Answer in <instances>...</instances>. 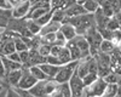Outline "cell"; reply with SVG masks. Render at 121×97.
<instances>
[{"label":"cell","instance_id":"cell-16","mask_svg":"<svg viewBox=\"0 0 121 97\" xmlns=\"http://www.w3.org/2000/svg\"><path fill=\"white\" fill-rule=\"evenodd\" d=\"M60 24L62 23H58L56 21H50L46 26H44L41 28V31H40V34L39 35H44V34H47V33H56L57 31H59L60 28Z\"/></svg>","mask_w":121,"mask_h":97},{"label":"cell","instance_id":"cell-3","mask_svg":"<svg viewBox=\"0 0 121 97\" xmlns=\"http://www.w3.org/2000/svg\"><path fill=\"white\" fill-rule=\"evenodd\" d=\"M85 38L87 39V41L90 44V52H91V56H96L98 52H99V46H100V43L103 40V36L102 34L99 33V31L97 29L96 26L91 27L87 29V32L84 34Z\"/></svg>","mask_w":121,"mask_h":97},{"label":"cell","instance_id":"cell-36","mask_svg":"<svg viewBox=\"0 0 121 97\" xmlns=\"http://www.w3.org/2000/svg\"><path fill=\"white\" fill-rule=\"evenodd\" d=\"M7 58H10L11 61H15V62H18V63H22L21 62V56H19V52H17V51H15V52H12V53H10L9 56H6Z\"/></svg>","mask_w":121,"mask_h":97},{"label":"cell","instance_id":"cell-19","mask_svg":"<svg viewBox=\"0 0 121 97\" xmlns=\"http://www.w3.org/2000/svg\"><path fill=\"white\" fill-rule=\"evenodd\" d=\"M29 72L32 73V75L34 78H36V80L40 81V80H46V79H50V78L41 71V68H40L39 66H30L29 68Z\"/></svg>","mask_w":121,"mask_h":97},{"label":"cell","instance_id":"cell-38","mask_svg":"<svg viewBox=\"0 0 121 97\" xmlns=\"http://www.w3.org/2000/svg\"><path fill=\"white\" fill-rule=\"evenodd\" d=\"M5 75H6V72H5V67H4V63H3V60L0 57V79H5Z\"/></svg>","mask_w":121,"mask_h":97},{"label":"cell","instance_id":"cell-44","mask_svg":"<svg viewBox=\"0 0 121 97\" xmlns=\"http://www.w3.org/2000/svg\"><path fill=\"white\" fill-rule=\"evenodd\" d=\"M5 92H6V90H4L3 92H0V97H5Z\"/></svg>","mask_w":121,"mask_h":97},{"label":"cell","instance_id":"cell-46","mask_svg":"<svg viewBox=\"0 0 121 97\" xmlns=\"http://www.w3.org/2000/svg\"><path fill=\"white\" fill-rule=\"evenodd\" d=\"M119 47H121V41H120V44H119Z\"/></svg>","mask_w":121,"mask_h":97},{"label":"cell","instance_id":"cell-23","mask_svg":"<svg viewBox=\"0 0 121 97\" xmlns=\"http://www.w3.org/2000/svg\"><path fill=\"white\" fill-rule=\"evenodd\" d=\"M13 41H15V47H16V51H17V52H22V51L29 50L28 44L23 40V38H22L21 35L15 36V38H13Z\"/></svg>","mask_w":121,"mask_h":97},{"label":"cell","instance_id":"cell-25","mask_svg":"<svg viewBox=\"0 0 121 97\" xmlns=\"http://www.w3.org/2000/svg\"><path fill=\"white\" fill-rule=\"evenodd\" d=\"M53 13H52V21H56L58 23H65L67 22V16L64 10H52Z\"/></svg>","mask_w":121,"mask_h":97},{"label":"cell","instance_id":"cell-6","mask_svg":"<svg viewBox=\"0 0 121 97\" xmlns=\"http://www.w3.org/2000/svg\"><path fill=\"white\" fill-rule=\"evenodd\" d=\"M70 90H72V95L73 97H81L82 91L85 89V84L82 81V78H80V75L76 73V69L74 72V74L72 75V78L68 81Z\"/></svg>","mask_w":121,"mask_h":97},{"label":"cell","instance_id":"cell-13","mask_svg":"<svg viewBox=\"0 0 121 97\" xmlns=\"http://www.w3.org/2000/svg\"><path fill=\"white\" fill-rule=\"evenodd\" d=\"M59 31L63 33L64 38L67 39V41L69 40H72V39H74L78 33H76V29L73 24H70L69 22H65V23H62L60 24V28H59Z\"/></svg>","mask_w":121,"mask_h":97},{"label":"cell","instance_id":"cell-20","mask_svg":"<svg viewBox=\"0 0 121 97\" xmlns=\"http://www.w3.org/2000/svg\"><path fill=\"white\" fill-rule=\"evenodd\" d=\"M115 48H116V45L112 40L103 39L102 43H100V46H99V51L100 52H104V53H112Z\"/></svg>","mask_w":121,"mask_h":97},{"label":"cell","instance_id":"cell-1","mask_svg":"<svg viewBox=\"0 0 121 97\" xmlns=\"http://www.w3.org/2000/svg\"><path fill=\"white\" fill-rule=\"evenodd\" d=\"M58 86V83L55 79H46V80H40L38 81L32 89H29L28 91L34 95L35 97H50L55 89Z\"/></svg>","mask_w":121,"mask_h":97},{"label":"cell","instance_id":"cell-4","mask_svg":"<svg viewBox=\"0 0 121 97\" xmlns=\"http://www.w3.org/2000/svg\"><path fill=\"white\" fill-rule=\"evenodd\" d=\"M107 87L108 84L104 81L103 78H98L95 83H92L88 86H85L81 97H99L105 92Z\"/></svg>","mask_w":121,"mask_h":97},{"label":"cell","instance_id":"cell-15","mask_svg":"<svg viewBox=\"0 0 121 97\" xmlns=\"http://www.w3.org/2000/svg\"><path fill=\"white\" fill-rule=\"evenodd\" d=\"M1 60H3V63H4L5 72H6V73L12 72V71H16V69H19V68L23 67L22 63H18V62L11 61V60H10V58H7L6 56H1Z\"/></svg>","mask_w":121,"mask_h":97},{"label":"cell","instance_id":"cell-30","mask_svg":"<svg viewBox=\"0 0 121 97\" xmlns=\"http://www.w3.org/2000/svg\"><path fill=\"white\" fill-rule=\"evenodd\" d=\"M98 78H99V76H98L97 73H87V74L82 78V81H84L85 86H88V85H91L92 83H95Z\"/></svg>","mask_w":121,"mask_h":97},{"label":"cell","instance_id":"cell-14","mask_svg":"<svg viewBox=\"0 0 121 97\" xmlns=\"http://www.w3.org/2000/svg\"><path fill=\"white\" fill-rule=\"evenodd\" d=\"M39 67L41 68V71H43L48 78L55 79V76L57 75L60 66H53V64H50V63L45 62V63H43V64H39Z\"/></svg>","mask_w":121,"mask_h":97},{"label":"cell","instance_id":"cell-18","mask_svg":"<svg viewBox=\"0 0 121 97\" xmlns=\"http://www.w3.org/2000/svg\"><path fill=\"white\" fill-rule=\"evenodd\" d=\"M65 46L69 48V51H70V56H72V60H73V61H79V60H81V52H80V50L76 47V45L74 44V41H73V40L67 41Z\"/></svg>","mask_w":121,"mask_h":97},{"label":"cell","instance_id":"cell-11","mask_svg":"<svg viewBox=\"0 0 121 97\" xmlns=\"http://www.w3.org/2000/svg\"><path fill=\"white\" fill-rule=\"evenodd\" d=\"M64 12H65V16L67 18H72V17H75V16H80V15H84V13H87L86 12V10L84 9L82 5H80L78 3H74L72 4L69 7H67L64 10ZM68 19H67V22H68Z\"/></svg>","mask_w":121,"mask_h":97},{"label":"cell","instance_id":"cell-40","mask_svg":"<svg viewBox=\"0 0 121 97\" xmlns=\"http://www.w3.org/2000/svg\"><path fill=\"white\" fill-rule=\"evenodd\" d=\"M50 97H64V96H63V93L60 92V90L58 89V86H57L56 89H55V91L50 95Z\"/></svg>","mask_w":121,"mask_h":97},{"label":"cell","instance_id":"cell-37","mask_svg":"<svg viewBox=\"0 0 121 97\" xmlns=\"http://www.w3.org/2000/svg\"><path fill=\"white\" fill-rule=\"evenodd\" d=\"M0 9L3 10H12V6L9 0H0Z\"/></svg>","mask_w":121,"mask_h":97},{"label":"cell","instance_id":"cell-32","mask_svg":"<svg viewBox=\"0 0 121 97\" xmlns=\"http://www.w3.org/2000/svg\"><path fill=\"white\" fill-rule=\"evenodd\" d=\"M107 29H109V31H117L119 29V23L114 16L109 18V21L107 23Z\"/></svg>","mask_w":121,"mask_h":97},{"label":"cell","instance_id":"cell-9","mask_svg":"<svg viewBox=\"0 0 121 97\" xmlns=\"http://www.w3.org/2000/svg\"><path fill=\"white\" fill-rule=\"evenodd\" d=\"M74 41V44L76 45V47L80 50L81 52V58H85L87 56H91V52H90V44L87 41V39L85 38V35H81V34H78L74 39H72Z\"/></svg>","mask_w":121,"mask_h":97},{"label":"cell","instance_id":"cell-12","mask_svg":"<svg viewBox=\"0 0 121 97\" xmlns=\"http://www.w3.org/2000/svg\"><path fill=\"white\" fill-rule=\"evenodd\" d=\"M93 17H95V23H96V27H97L98 31H99V29L107 28V23H108V21H109V17H107V16L103 13L100 6H99V9L97 10V11L93 13Z\"/></svg>","mask_w":121,"mask_h":97},{"label":"cell","instance_id":"cell-43","mask_svg":"<svg viewBox=\"0 0 121 97\" xmlns=\"http://www.w3.org/2000/svg\"><path fill=\"white\" fill-rule=\"evenodd\" d=\"M96 1H97V3L99 4V6H100V5H102V4H103V3L105 1V0H96Z\"/></svg>","mask_w":121,"mask_h":97},{"label":"cell","instance_id":"cell-29","mask_svg":"<svg viewBox=\"0 0 121 97\" xmlns=\"http://www.w3.org/2000/svg\"><path fill=\"white\" fill-rule=\"evenodd\" d=\"M120 76L121 75H119V74H116L115 72H110L109 74H107L103 79H104V81L109 85V84H117L119 83V80H120Z\"/></svg>","mask_w":121,"mask_h":97},{"label":"cell","instance_id":"cell-26","mask_svg":"<svg viewBox=\"0 0 121 97\" xmlns=\"http://www.w3.org/2000/svg\"><path fill=\"white\" fill-rule=\"evenodd\" d=\"M52 13H53V11H52V10H50V11L48 12H46L45 15H43L41 17H39L38 19H34V21L40 26V27H44V26H46L50 21H51V19H52Z\"/></svg>","mask_w":121,"mask_h":97},{"label":"cell","instance_id":"cell-34","mask_svg":"<svg viewBox=\"0 0 121 97\" xmlns=\"http://www.w3.org/2000/svg\"><path fill=\"white\" fill-rule=\"evenodd\" d=\"M19 56H21V62H22L23 67H27V64L29 62V50L19 52Z\"/></svg>","mask_w":121,"mask_h":97},{"label":"cell","instance_id":"cell-31","mask_svg":"<svg viewBox=\"0 0 121 97\" xmlns=\"http://www.w3.org/2000/svg\"><path fill=\"white\" fill-rule=\"evenodd\" d=\"M36 50L39 51V53L44 56V57H47L48 55H51V45H48V44H43L40 45Z\"/></svg>","mask_w":121,"mask_h":97},{"label":"cell","instance_id":"cell-17","mask_svg":"<svg viewBox=\"0 0 121 97\" xmlns=\"http://www.w3.org/2000/svg\"><path fill=\"white\" fill-rule=\"evenodd\" d=\"M57 57H58V60H59V62H60V64H65V63H69V62H72L73 60H72V56H70V51H69V48L64 45V46H62V48H60V51H59V53L57 55Z\"/></svg>","mask_w":121,"mask_h":97},{"label":"cell","instance_id":"cell-8","mask_svg":"<svg viewBox=\"0 0 121 97\" xmlns=\"http://www.w3.org/2000/svg\"><path fill=\"white\" fill-rule=\"evenodd\" d=\"M30 4L29 0H26V1H21L18 5L13 6L11 10V13H12V18H26L27 15L29 13V10H30Z\"/></svg>","mask_w":121,"mask_h":97},{"label":"cell","instance_id":"cell-7","mask_svg":"<svg viewBox=\"0 0 121 97\" xmlns=\"http://www.w3.org/2000/svg\"><path fill=\"white\" fill-rule=\"evenodd\" d=\"M22 69H23V74H22L21 80H19V84L17 86V89H19V90H29L38 83V80H36V78H34L32 75V73L29 72V69L27 67H22Z\"/></svg>","mask_w":121,"mask_h":97},{"label":"cell","instance_id":"cell-42","mask_svg":"<svg viewBox=\"0 0 121 97\" xmlns=\"http://www.w3.org/2000/svg\"><path fill=\"white\" fill-rule=\"evenodd\" d=\"M4 87H6V85H5V83H4L3 79H0V92L4 91Z\"/></svg>","mask_w":121,"mask_h":97},{"label":"cell","instance_id":"cell-41","mask_svg":"<svg viewBox=\"0 0 121 97\" xmlns=\"http://www.w3.org/2000/svg\"><path fill=\"white\" fill-rule=\"evenodd\" d=\"M114 17L116 18V21H117V23H119V29L121 31V10L114 15Z\"/></svg>","mask_w":121,"mask_h":97},{"label":"cell","instance_id":"cell-33","mask_svg":"<svg viewBox=\"0 0 121 97\" xmlns=\"http://www.w3.org/2000/svg\"><path fill=\"white\" fill-rule=\"evenodd\" d=\"M5 97H22V96L16 87H7L5 92Z\"/></svg>","mask_w":121,"mask_h":97},{"label":"cell","instance_id":"cell-22","mask_svg":"<svg viewBox=\"0 0 121 97\" xmlns=\"http://www.w3.org/2000/svg\"><path fill=\"white\" fill-rule=\"evenodd\" d=\"M26 26L28 28V31L30 32L33 36L34 35H39L40 34V31H41V27H40L34 19H26Z\"/></svg>","mask_w":121,"mask_h":97},{"label":"cell","instance_id":"cell-5","mask_svg":"<svg viewBox=\"0 0 121 97\" xmlns=\"http://www.w3.org/2000/svg\"><path fill=\"white\" fill-rule=\"evenodd\" d=\"M78 62L79 61H72V62H69V63H65L63 66H60L57 75L55 76V80L58 84H60V83H68L69 79L72 78V75L74 74L75 69H76Z\"/></svg>","mask_w":121,"mask_h":97},{"label":"cell","instance_id":"cell-2","mask_svg":"<svg viewBox=\"0 0 121 97\" xmlns=\"http://www.w3.org/2000/svg\"><path fill=\"white\" fill-rule=\"evenodd\" d=\"M68 22L75 27L78 34H81V35H84L87 32L88 28L96 26L93 13H84L80 16H75V17L69 18Z\"/></svg>","mask_w":121,"mask_h":97},{"label":"cell","instance_id":"cell-27","mask_svg":"<svg viewBox=\"0 0 121 97\" xmlns=\"http://www.w3.org/2000/svg\"><path fill=\"white\" fill-rule=\"evenodd\" d=\"M117 90H119L117 84H109L108 87H107V90H105V92L102 96H99V97H114L117 93Z\"/></svg>","mask_w":121,"mask_h":97},{"label":"cell","instance_id":"cell-10","mask_svg":"<svg viewBox=\"0 0 121 97\" xmlns=\"http://www.w3.org/2000/svg\"><path fill=\"white\" fill-rule=\"evenodd\" d=\"M22 74H23V69L19 68V69H16V71H12V72H9L6 73L5 75V81L12 87H17L18 84H19V80L22 78Z\"/></svg>","mask_w":121,"mask_h":97},{"label":"cell","instance_id":"cell-45","mask_svg":"<svg viewBox=\"0 0 121 97\" xmlns=\"http://www.w3.org/2000/svg\"><path fill=\"white\" fill-rule=\"evenodd\" d=\"M119 7H120V10H121V0H119Z\"/></svg>","mask_w":121,"mask_h":97},{"label":"cell","instance_id":"cell-39","mask_svg":"<svg viewBox=\"0 0 121 97\" xmlns=\"http://www.w3.org/2000/svg\"><path fill=\"white\" fill-rule=\"evenodd\" d=\"M16 89H17V87H16ZM17 90H18V92H19V93H21V96H22V97H35L34 95L30 93L28 90H19V89H17Z\"/></svg>","mask_w":121,"mask_h":97},{"label":"cell","instance_id":"cell-28","mask_svg":"<svg viewBox=\"0 0 121 97\" xmlns=\"http://www.w3.org/2000/svg\"><path fill=\"white\" fill-rule=\"evenodd\" d=\"M43 44H48V45H55L56 44V33H47L44 35H40Z\"/></svg>","mask_w":121,"mask_h":97},{"label":"cell","instance_id":"cell-24","mask_svg":"<svg viewBox=\"0 0 121 97\" xmlns=\"http://www.w3.org/2000/svg\"><path fill=\"white\" fill-rule=\"evenodd\" d=\"M82 6L86 10L87 13H95L99 9V4L96 1V0H85V3H84Z\"/></svg>","mask_w":121,"mask_h":97},{"label":"cell","instance_id":"cell-21","mask_svg":"<svg viewBox=\"0 0 121 97\" xmlns=\"http://www.w3.org/2000/svg\"><path fill=\"white\" fill-rule=\"evenodd\" d=\"M12 18L11 10H3L0 9V27H7L10 19Z\"/></svg>","mask_w":121,"mask_h":97},{"label":"cell","instance_id":"cell-35","mask_svg":"<svg viewBox=\"0 0 121 97\" xmlns=\"http://www.w3.org/2000/svg\"><path fill=\"white\" fill-rule=\"evenodd\" d=\"M108 4L110 5V7H112L114 10V12H119L120 11V7H119V0H107Z\"/></svg>","mask_w":121,"mask_h":97}]
</instances>
